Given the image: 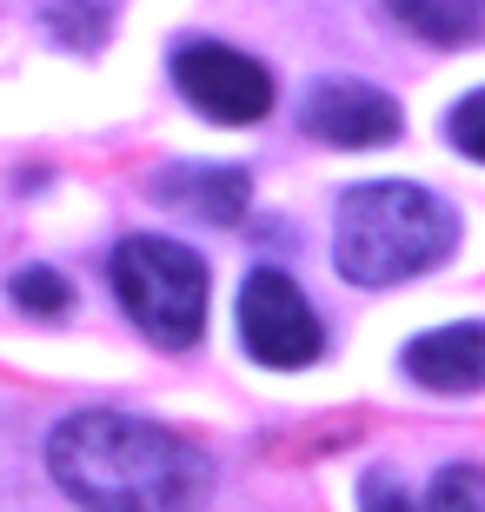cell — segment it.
Wrapping results in <instances>:
<instances>
[{"mask_svg": "<svg viewBox=\"0 0 485 512\" xmlns=\"http://www.w3.org/2000/svg\"><path fill=\"white\" fill-rule=\"evenodd\" d=\"M47 473L80 512H200L213 493V459L193 439L140 413H87L47 433Z\"/></svg>", "mask_w": 485, "mask_h": 512, "instance_id": "6da1fadb", "label": "cell"}, {"mask_svg": "<svg viewBox=\"0 0 485 512\" xmlns=\"http://www.w3.org/2000/svg\"><path fill=\"white\" fill-rule=\"evenodd\" d=\"M459 247V213L432 187L412 180H366L339 193L333 266L353 286H406Z\"/></svg>", "mask_w": 485, "mask_h": 512, "instance_id": "7a4b0ae2", "label": "cell"}, {"mask_svg": "<svg viewBox=\"0 0 485 512\" xmlns=\"http://www.w3.org/2000/svg\"><path fill=\"white\" fill-rule=\"evenodd\" d=\"M113 293L127 306V320L147 333L153 346H193L206 333V260L187 240H167V233H133L113 247Z\"/></svg>", "mask_w": 485, "mask_h": 512, "instance_id": "3957f363", "label": "cell"}, {"mask_svg": "<svg viewBox=\"0 0 485 512\" xmlns=\"http://www.w3.org/2000/svg\"><path fill=\"white\" fill-rule=\"evenodd\" d=\"M233 320H240V346L260 366H273V373H299V366H313L326 353V326L306 306V293L293 286V273H280V266H253L246 273Z\"/></svg>", "mask_w": 485, "mask_h": 512, "instance_id": "277c9868", "label": "cell"}, {"mask_svg": "<svg viewBox=\"0 0 485 512\" xmlns=\"http://www.w3.org/2000/svg\"><path fill=\"white\" fill-rule=\"evenodd\" d=\"M173 87L193 114L220 120V127H253L273 114V74L226 40H187L173 54Z\"/></svg>", "mask_w": 485, "mask_h": 512, "instance_id": "5b68a950", "label": "cell"}, {"mask_svg": "<svg viewBox=\"0 0 485 512\" xmlns=\"http://www.w3.org/2000/svg\"><path fill=\"white\" fill-rule=\"evenodd\" d=\"M299 127L326 147H386L399 140V100L379 94L373 80H313V94L299 107Z\"/></svg>", "mask_w": 485, "mask_h": 512, "instance_id": "8992f818", "label": "cell"}, {"mask_svg": "<svg viewBox=\"0 0 485 512\" xmlns=\"http://www.w3.org/2000/svg\"><path fill=\"white\" fill-rule=\"evenodd\" d=\"M412 386L426 393H485V320H459V326H432L419 340H406L399 353Z\"/></svg>", "mask_w": 485, "mask_h": 512, "instance_id": "52a82bcc", "label": "cell"}, {"mask_svg": "<svg viewBox=\"0 0 485 512\" xmlns=\"http://www.w3.org/2000/svg\"><path fill=\"white\" fill-rule=\"evenodd\" d=\"M153 193L167 207H187L200 220H213V227H233L246 213V200H253V180L240 167H160Z\"/></svg>", "mask_w": 485, "mask_h": 512, "instance_id": "ba28073f", "label": "cell"}, {"mask_svg": "<svg viewBox=\"0 0 485 512\" xmlns=\"http://www.w3.org/2000/svg\"><path fill=\"white\" fill-rule=\"evenodd\" d=\"M392 20L432 47H479L485 40V0H386Z\"/></svg>", "mask_w": 485, "mask_h": 512, "instance_id": "9c48e42d", "label": "cell"}, {"mask_svg": "<svg viewBox=\"0 0 485 512\" xmlns=\"http://www.w3.org/2000/svg\"><path fill=\"white\" fill-rule=\"evenodd\" d=\"M47 34L54 40H67L74 54H94L100 40H107V27H113V0H47Z\"/></svg>", "mask_w": 485, "mask_h": 512, "instance_id": "30bf717a", "label": "cell"}, {"mask_svg": "<svg viewBox=\"0 0 485 512\" xmlns=\"http://www.w3.org/2000/svg\"><path fill=\"white\" fill-rule=\"evenodd\" d=\"M7 293H14V306L34 313V320H60V313L74 306V286L60 280L54 266H20L14 280H7Z\"/></svg>", "mask_w": 485, "mask_h": 512, "instance_id": "8fae6325", "label": "cell"}, {"mask_svg": "<svg viewBox=\"0 0 485 512\" xmlns=\"http://www.w3.org/2000/svg\"><path fill=\"white\" fill-rule=\"evenodd\" d=\"M432 512H485V473L479 466H446L432 479Z\"/></svg>", "mask_w": 485, "mask_h": 512, "instance_id": "7c38bea8", "label": "cell"}, {"mask_svg": "<svg viewBox=\"0 0 485 512\" xmlns=\"http://www.w3.org/2000/svg\"><path fill=\"white\" fill-rule=\"evenodd\" d=\"M359 512H432V499H419L399 473H366V486H359Z\"/></svg>", "mask_w": 485, "mask_h": 512, "instance_id": "4fadbf2b", "label": "cell"}, {"mask_svg": "<svg viewBox=\"0 0 485 512\" xmlns=\"http://www.w3.org/2000/svg\"><path fill=\"white\" fill-rule=\"evenodd\" d=\"M446 133H452V147L466 153V160H479V167H485V87H479V94H466L446 114Z\"/></svg>", "mask_w": 485, "mask_h": 512, "instance_id": "5bb4252c", "label": "cell"}]
</instances>
